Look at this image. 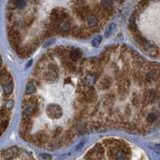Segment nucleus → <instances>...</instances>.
<instances>
[{
	"mask_svg": "<svg viewBox=\"0 0 160 160\" xmlns=\"http://www.w3.org/2000/svg\"><path fill=\"white\" fill-rule=\"evenodd\" d=\"M46 114L51 119H58L62 117V110L59 105L55 103H50L46 107Z\"/></svg>",
	"mask_w": 160,
	"mask_h": 160,
	"instance_id": "obj_1",
	"label": "nucleus"
},
{
	"mask_svg": "<svg viewBox=\"0 0 160 160\" xmlns=\"http://www.w3.org/2000/svg\"><path fill=\"white\" fill-rule=\"evenodd\" d=\"M34 138H35L34 143L36 145H38V146H43L48 140V135L47 134V133H46L44 130L39 131L38 133H36L34 135Z\"/></svg>",
	"mask_w": 160,
	"mask_h": 160,
	"instance_id": "obj_2",
	"label": "nucleus"
},
{
	"mask_svg": "<svg viewBox=\"0 0 160 160\" xmlns=\"http://www.w3.org/2000/svg\"><path fill=\"white\" fill-rule=\"evenodd\" d=\"M103 154V146L100 143H97L91 151L87 153V157L90 158H100Z\"/></svg>",
	"mask_w": 160,
	"mask_h": 160,
	"instance_id": "obj_3",
	"label": "nucleus"
},
{
	"mask_svg": "<svg viewBox=\"0 0 160 160\" xmlns=\"http://www.w3.org/2000/svg\"><path fill=\"white\" fill-rule=\"evenodd\" d=\"M18 152H19V150L16 146H12L5 151H2V158H4L5 160H11L17 156Z\"/></svg>",
	"mask_w": 160,
	"mask_h": 160,
	"instance_id": "obj_4",
	"label": "nucleus"
},
{
	"mask_svg": "<svg viewBox=\"0 0 160 160\" xmlns=\"http://www.w3.org/2000/svg\"><path fill=\"white\" fill-rule=\"evenodd\" d=\"M112 84V79L110 77H104L100 79L97 85V88L98 90H107L110 88V86Z\"/></svg>",
	"mask_w": 160,
	"mask_h": 160,
	"instance_id": "obj_5",
	"label": "nucleus"
},
{
	"mask_svg": "<svg viewBox=\"0 0 160 160\" xmlns=\"http://www.w3.org/2000/svg\"><path fill=\"white\" fill-rule=\"evenodd\" d=\"M86 25L89 26V27H93V26H98V18L96 17V15L95 14H92L91 15L87 16L86 19Z\"/></svg>",
	"mask_w": 160,
	"mask_h": 160,
	"instance_id": "obj_6",
	"label": "nucleus"
},
{
	"mask_svg": "<svg viewBox=\"0 0 160 160\" xmlns=\"http://www.w3.org/2000/svg\"><path fill=\"white\" fill-rule=\"evenodd\" d=\"M2 89H3V93L6 96H9L11 95L13 92V89H14V83L13 81L7 82L6 83L2 85Z\"/></svg>",
	"mask_w": 160,
	"mask_h": 160,
	"instance_id": "obj_7",
	"label": "nucleus"
},
{
	"mask_svg": "<svg viewBox=\"0 0 160 160\" xmlns=\"http://www.w3.org/2000/svg\"><path fill=\"white\" fill-rule=\"evenodd\" d=\"M82 57V51L80 49L77 48V49H73L70 52V58L72 61H79L81 59Z\"/></svg>",
	"mask_w": 160,
	"mask_h": 160,
	"instance_id": "obj_8",
	"label": "nucleus"
},
{
	"mask_svg": "<svg viewBox=\"0 0 160 160\" xmlns=\"http://www.w3.org/2000/svg\"><path fill=\"white\" fill-rule=\"evenodd\" d=\"M96 82L95 76L93 74H87L83 79V83L86 86H92L94 83Z\"/></svg>",
	"mask_w": 160,
	"mask_h": 160,
	"instance_id": "obj_9",
	"label": "nucleus"
},
{
	"mask_svg": "<svg viewBox=\"0 0 160 160\" xmlns=\"http://www.w3.org/2000/svg\"><path fill=\"white\" fill-rule=\"evenodd\" d=\"M133 79L139 85H143L144 86V76L142 74L141 71H135L133 73Z\"/></svg>",
	"mask_w": 160,
	"mask_h": 160,
	"instance_id": "obj_10",
	"label": "nucleus"
},
{
	"mask_svg": "<svg viewBox=\"0 0 160 160\" xmlns=\"http://www.w3.org/2000/svg\"><path fill=\"white\" fill-rule=\"evenodd\" d=\"M58 74L56 73H53L49 71H47L45 73H43V78L45 80L48 82H55L58 79Z\"/></svg>",
	"mask_w": 160,
	"mask_h": 160,
	"instance_id": "obj_11",
	"label": "nucleus"
},
{
	"mask_svg": "<svg viewBox=\"0 0 160 160\" xmlns=\"http://www.w3.org/2000/svg\"><path fill=\"white\" fill-rule=\"evenodd\" d=\"M36 87L34 83V82H29L27 85H26V95H32L35 92Z\"/></svg>",
	"mask_w": 160,
	"mask_h": 160,
	"instance_id": "obj_12",
	"label": "nucleus"
},
{
	"mask_svg": "<svg viewBox=\"0 0 160 160\" xmlns=\"http://www.w3.org/2000/svg\"><path fill=\"white\" fill-rule=\"evenodd\" d=\"M140 102H141L140 95H139L137 92H134L133 95H132V98H131V103H133V105H134L135 107H138V106L140 104Z\"/></svg>",
	"mask_w": 160,
	"mask_h": 160,
	"instance_id": "obj_13",
	"label": "nucleus"
},
{
	"mask_svg": "<svg viewBox=\"0 0 160 160\" xmlns=\"http://www.w3.org/2000/svg\"><path fill=\"white\" fill-rule=\"evenodd\" d=\"M117 92L119 94V95H120L121 97H126L128 94V90L126 89L124 86H122L121 84H118V88H117Z\"/></svg>",
	"mask_w": 160,
	"mask_h": 160,
	"instance_id": "obj_14",
	"label": "nucleus"
},
{
	"mask_svg": "<svg viewBox=\"0 0 160 160\" xmlns=\"http://www.w3.org/2000/svg\"><path fill=\"white\" fill-rule=\"evenodd\" d=\"M11 118H6V119H1V132L2 134L4 133V131L7 130L8 124H9Z\"/></svg>",
	"mask_w": 160,
	"mask_h": 160,
	"instance_id": "obj_15",
	"label": "nucleus"
},
{
	"mask_svg": "<svg viewBox=\"0 0 160 160\" xmlns=\"http://www.w3.org/2000/svg\"><path fill=\"white\" fill-rule=\"evenodd\" d=\"M113 4H114V2H111V1H103V2H100L101 7L103 10H109L114 8Z\"/></svg>",
	"mask_w": 160,
	"mask_h": 160,
	"instance_id": "obj_16",
	"label": "nucleus"
},
{
	"mask_svg": "<svg viewBox=\"0 0 160 160\" xmlns=\"http://www.w3.org/2000/svg\"><path fill=\"white\" fill-rule=\"evenodd\" d=\"M115 98H116V96H115V94L114 92H110L107 95H106L105 97H104V99L109 102L110 103H111L112 105L115 103Z\"/></svg>",
	"mask_w": 160,
	"mask_h": 160,
	"instance_id": "obj_17",
	"label": "nucleus"
},
{
	"mask_svg": "<svg viewBox=\"0 0 160 160\" xmlns=\"http://www.w3.org/2000/svg\"><path fill=\"white\" fill-rule=\"evenodd\" d=\"M14 107V101L12 99H8L5 103H3V107H2L7 109V110H11Z\"/></svg>",
	"mask_w": 160,
	"mask_h": 160,
	"instance_id": "obj_18",
	"label": "nucleus"
},
{
	"mask_svg": "<svg viewBox=\"0 0 160 160\" xmlns=\"http://www.w3.org/2000/svg\"><path fill=\"white\" fill-rule=\"evenodd\" d=\"M48 71L53 73H56L59 74V67L55 63H50L48 65Z\"/></svg>",
	"mask_w": 160,
	"mask_h": 160,
	"instance_id": "obj_19",
	"label": "nucleus"
},
{
	"mask_svg": "<svg viewBox=\"0 0 160 160\" xmlns=\"http://www.w3.org/2000/svg\"><path fill=\"white\" fill-rule=\"evenodd\" d=\"M62 127H57V128H55V129L53 131L52 138L53 139H57L58 137L62 134Z\"/></svg>",
	"mask_w": 160,
	"mask_h": 160,
	"instance_id": "obj_20",
	"label": "nucleus"
},
{
	"mask_svg": "<svg viewBox=\"0 0 160 160\" xmlns=\"http://www.w3.org/2000/svg\"><path fill=\"white\" fill-rule=\"evenodd\" d=\"M39 114H40V108H39V105H38V104H36L35 108H34L33 111H32V113H31V117L35 118V117H37Z\"/></svg>",
	"mask_w": 160,
	"mask_h": 160,
	"instance_id": "obj_21",
	"label": "nucleus"
},
{
	"mask_svg": "<svg viewBox=\"0 0 160 160\" xmlns=\"http://www.w3.org/2000/svg\"><path fill=\"white\" fill-rule=\"evenodd\" d=\"M149 3L150 2H139V4H138V6H137V8L136 9H138L139 11H142V10L145 9V8H146L147 7V6L149 5Z\"/></svg>",
	"mask_w": 160,
	"mask_h": 160,
	"instance_id": "obj_22",
	"label": "nucleus"
},
{
	"mask_svg": "<svg viewBox=\"0 0 160 160\" xmlns=\"http://www.w3.org/2000/svg\"><path fill=\"white\" fill-rule=\"evenodd\" d=\"M101 42H102V37L101 36H98L97 38H94L93 41H92V45L95 47H98V46L100 45Z\"/></svg>",
	"mask_w": 160,
	"mask_h": 160,
	"instance_id": "obj_23",
	"label": "nucleus"
},
{
	"mask_svg": "<svg viewBox=\"0 0 160 160\" xmlns=\"http://www.w3.org/2000/svg\"><path fill=\"white\" fill-rule=\"evenodd\" d=\"M13 2H14V7H18V8H23L26 4L25 1H13Z\"/></svg>",
	"mask_w": 160,
	"mask_h": 160,
	"instance_id": "obj_24",
	"label": "nucleus"
},
{
	"mask_svg": "<svg viewBox=\"0 0 160 160\" xmlns=\"http://www.w3.org/2000/svg\"><path fill=\"white\" fill-rule=\"evenodd\" d=\"M115 24L114 23L111 24V25L110 26V27H109V29H108V31H107V33H106V36H107V37H108L109 35H110L113 31H115Z\"/></svg>",
	"mask_w": 160,
	"mask_h": 160,
	"instance_id": "obj_25",
	"label": "nucleus"
},
{
	"mask_svg": "<svg viewBox=\"0 0 160 160\" xmlns=\"http://www.w3.org/2000/svg\"><path fill=\"white\" fill-rule=\"evenodd\" d=\"M7 21L9 22V23H11V22L13 21V14H12L11 12H7Z\"/></svg>",
	"mask_w": 160,
	"mask_h": 160,
	"instance_id": "obj_26",
	"label": "nucleus"
},
{
	"mask_svg": "<svg viewBox=\"0 0 160 160\" xmlns=\"http://www.w3.org/2000/svg\"><path fill=\"white\" fill-rule=\"evenodd\" d=\"M41 157L45 160H50L52 158V157L47 155V154H41Z\"/></svg>",
	"mask_w": 160,
	"mask_h": 160,
	"instance_id": "obj_27",
	"label": "nucleus"
},
{
	"mask_svg": "<svg viewBox=\"0 0 160 160\" xmlns=\"http://www.w3.org/2000/svg\"><path fill=\"white\" fill-rule=\"evenodd\" d=\"M131 109L130 107L126 108V109H125V114H124L125 117L129 116V115H131Z\"/></svg>",
	"mask_w": 160,
	"mask_h": 160,
	"instance_id": "obj_28",
	"label": "nucleus"
},
{
	"mask_svg": "<svg viewBox=\"0 0 160 160\" xmlns=\"http://www.w3.org/2000/svg\"><path fill=\"white\" fill-rule=\"evenodd\" d=\"M71 78H70V77H68V78H67V79H65L64 83L66 84H67L68 83H71Z\"/></svg>",
	"mask_w": 160,
	"mask_h": 160,
	"instance_id": "obj_29",
	"label": "nucleus"
}]
</instances>
